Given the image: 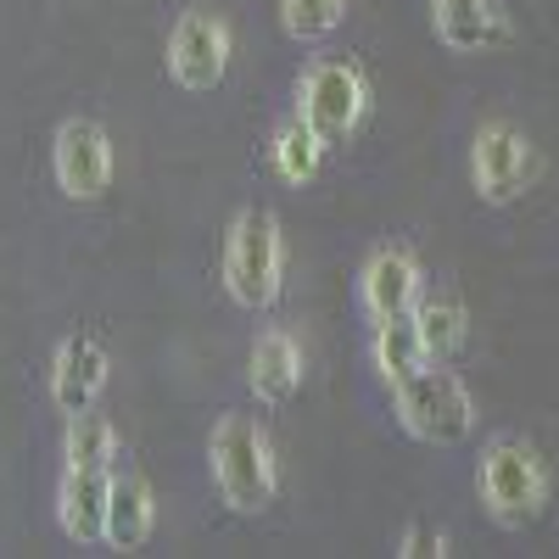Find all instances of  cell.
<instances>
[{
	"label": "cell",
	"instance_id": "obj_1",
	"mask_svg": "<svg viewBox=\"0 0 559 559\" xmlns=\"http://www.w3.org/2000/svg\"><path fill=\"white\" fill-rule=\"evenodd\" d=\"M213 476L229 509L241 515H258L274 498V442L258 419L247 414H224L213 431Z\"/></svg>",
	"mask_w": 559,
	"mask_h": 559
},
{
	"label": "cell",
	"instance_id": "obj_2",
	"mask_svg": "<svg viewBox=\"0 0 559 559\" xmlns=\"http://www.w3.org/2000/svg\"><path fill=\"white\" fill-rule=\"evenodd\" d=\"M392 397H397L403 431L419 437V442H431V448H453L476 426V403H471V392H464V381L453 376V369L419 364L414 376H403L392 386Z\"/></svg>",
	"mask_w": 559,
	"mask_h": 559
},
{
	"label": "cell",
	"instance_id": "obj_3",
	"mask_svg": "<svg viewBox=\"0 0 559 559\" xmlns=\"http://www.w3.org/2000/svg\"><path fill=\"white\" fill-rule=\"evenodd\" d=\"M286 280V241H280V218L263 207H247L229 224L224 241V286L241 308H269Z\"/></svg>",
	"mask_w": 559,
	"mask_h": 559
},
{
	"label": "cell",
	"instance_id": "obj_4",
	"mask_svg": "<svg viewBox=\"0 0 559 559\" xmlns=\"http://www.w3.org/2000/svg\"><path fill=\"white\" fill-rule=\"evenodd\" d=\"M481 503L498 526H526L543 515L548 503V471L543 459L515 442V437H498L487 453H481Z\"/></svg>",
	"mask_w": 559,
	"mask_h": 559
},
{
	"label": "cell",
	"instance_id": "obj_5",
	"mask_svg": "<svg viewBox=\"0 0 559 559\" xmlns=\"http://www.w3.org/2000/svg\"><path fill=\"white\" fill-rule=\"evenodd\" d=\"M532 168H537V152H532V140L515 123L492 118V123L476 129V140H471V179H476L481 202H492V207L515 202L532 185Z\"/></svg>",
	"mask_w": 559,
	"mask_h": 559
},
{
	"label": "cell",
	"instance_id": "obj_6",
	"mask_svg": "<svg viewBox=\"0 0 559 559\" xmlns=\"http://www.w3.org/2000/svg\"><path fill=\"white\" fill-rule=\"evenodd\" d=\"M364 107H369V84H364V73L353 68V62H313L308 73H302V90H297V112L324 134V140H347L353 129H358V118H364Z\"/></svg>",
	"mask_w": 559,
	"mask_h": 559
},
{
	"label": "cell",
	"instance_id": "obj_7",
	"mask_svg": "<svg viewBox=\"0 0 559 559\" xmlns=\"http://www.w3.org/2000/svg\"><path fill=\"white\" fill-rule=\"evenodd\" d=\"M51 168L57 185L79 202H96L112 179V146H107V129L90 123V118H68L57 129V146H51Z\"/></svg>",
	"mask_w": 559,
	"mask_h": 559
},
{
	"label": "cell",
	"instance_id": "obj_8",
	"mask_svg": "<svg viewBox=\"0 0 559 559\" xmlns=\"http://www.w3.org/2000/svg\"><path fill=\"white\" fill-rule=\"evenodd\" d=\"M168 68L185 90H213L229 68V28L218 12H185L168 39Z\"/></svg>",
	"mask_w": 559,
	"mask_h": 559
},
{
	"label": "cell",
	"instance_id": "obj_9",
	"mask_svg": "<svg viewBox=\"0 0 559 559\" xmlns=\"http://www.w3.org/2000/svg\"><path fill=\"white\" fill-rule=\"evenodd\" d=\"M358 297H364L369 319L414 313V302H419V263H414V252H403V247L376 252L364 263V274H358Z\"/></svg>",
	"mask_w": 559,
	"mask_h": 559
},
{
	"label": "cell",
	"instance_id": "obj_10",
	"mask_svg": "<svg viewBox=\"0 0 559 559\" xmlns=\"http://www.w3.org/2000/svg\"><path fill=\"white\" fill-rule=\"evenodd\" d=\"M107 386V353L90 342V336H68L57 347V364H51V397L62 414H79L96 403V392Z\"/></svg>",
	"mask_w": 559,
	"mask_h": 559
},
{
	"label": "cell",
	"instance_id": "obj_11",
	"mask_svg": "<svg viewBox=\"0 0 559 559\" xmlns=\"http://www.w3.org/2000/svg\"><path fill=\"white\" fill-rule=\"evenodd\" d=\"M247 381L263 403H286L302 386V347L286 331H263L252 342V364H247Z\"/></svg>",
	"mask_w": 559,
	"mask_h": 559
},
{
	"label": "cell",
	"instance_id": "obj_12",
	"mask_svg": "<svg viewBox=\"0 0 559 559\" xmlns=\"http://www.w3.org/2000/svg\"><path fill=\"white\" fill-rule=\"evenodd\" d=\"M107 471H68L62 481V532L73 543H102L107 537Z\"/></svg>",
	"mask_w": 559,
	"mask_h": 559
},
{
	"label": "cell",
	"instance_id": "obj_13",
	"mask_svg": "<svg viewBox=\"0 0 559 559\" xmlns=\"http://www.w3.org/2000/svg\"><path fill=\"white\" fill-rule=\"evenodd\" d=\"M369 358H376V369H381L392 386H397L403 376H414L419 364H431L426 336H419V319H414V313L376 319V342H369Z\"/></svg>",
	"mask_w": 559,
	"mask_h": 559
},
{
	"label": "cell",
	"instance_id": "obj_14",
	"mask_svg": "<svg viewBox=\"0 0 559 559\" xmlns=\"http://www.w3.org/2000/svg\"><path fill=\"white\" fill-rule=\"evenodd\" d=\"M431 23L448 51H481L498 39V7L492 0H431Z\"/></svg>",
	"mask_w": 559,
	"mask_h": 559
},
{
	"label": "cell",
	"instance_id": "obj_15",
	"mask_svg": "<svg viewBox=\"0 0 559 559\" xmlns=\"http://www.w3.org/2000/svg\"><path fill=\"white\" fill-rule=\"evenodd\" d=\"M152 537V487L140 476H118L107 492V543H118L123 554Z\"/></svg>",
	"mask_w": 559,
	"mask_h": 559
},
{
	"label": "cell",
	"instance_id": "obj_16",
	"mask_svg": "<svg viewBox=\"0 0 559 559\" xmlns=\"http://www.w3.org/2000/svg\"><path fill=\"white\" fill-rule=\"evenodd\" d=\"M324 146H331V140H324L302 112H292L286 123L274 129V168H280V179H292V185H308L313 174H319V163H324Z\"/></svg>",
	"mask_w": 559,
	"mask_h": 559
},
{
	"label": "cell",
	"instance_id": "obj_17",
	"mask_svg": "<svg viewBox=\"0 0 559 559\" xmlns=\"http://www.w3.org/2000/svg\"><path fill=\"white\" fill-rule=\"evenodd\" d=\"M414 319H419V336H426V353L442 364L464 347V336H471V319H464V302L459 297H426L414 302Z\"/></svg>",
	"mask_w": 559,
	"mask_h": 559
},
{
	"label": "cell",
	"instance_id": "obj_18",
	"mask_svg": "<svg viewBox=\"0 0 559 559\" xmlns=\"http://www.w3.org/2000/svg\"><path fill=\"white\" fill-rule=\"evenodd\" d=\"M112 426L102 414H90V408H79L73 414V426H68V471H107L112 464Z\"/></svg>",
	"mask_w": 559,
	"mask_h": 559
},
{
	"label": "cell",
	"instance_id": "obj_19",
	"mask_svg": "<svg viewBox=\"0 0 559 559\" xmlns=\"http://www.w3.org/2000/svg\"><path fill=\"white\" fill-rule=\"evenodd\" d=\"M347 17V0H280V23L292 39H324Z\"/></svg>",
	"mask_w": 559,
	"mask_h": 559
},
{
	"label": "cell",
	"instance_id": "obj_20",
	"mask_svg": "<svg viewBox=\"0 0 559 559\" xmlns=\"http://www.w3.org/2000/svg\"><path fill=\"white\" fill-rule=\"evenodd\" d=\"M397 554H403V559H431V554H448V537L431 532V526H408L403 543H397Z\"/></svg>",
	"mask_w": 559,
	"mask_h": 559
}]
</instances>
